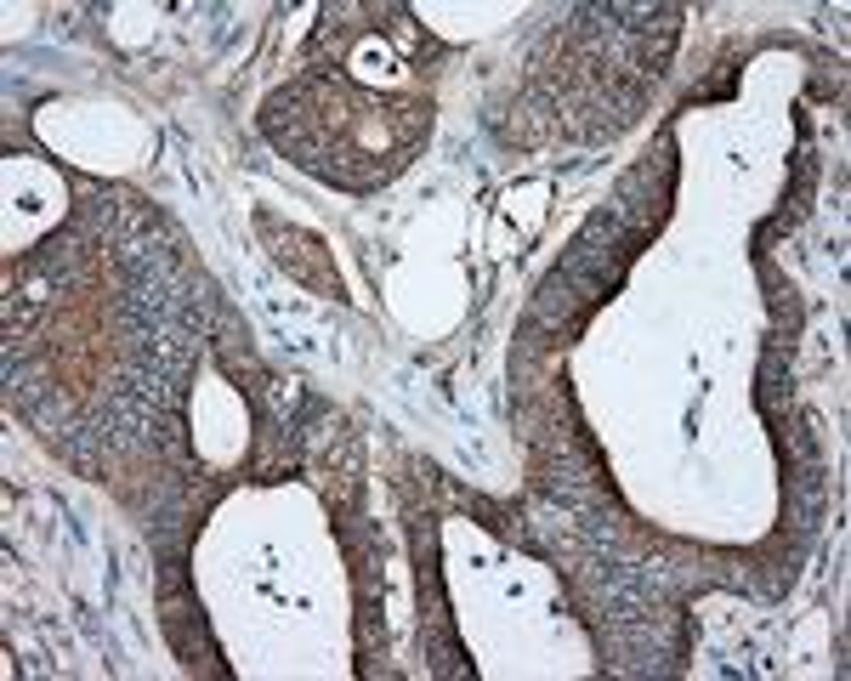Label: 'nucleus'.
<instances>
[{
  "instance_id": "nucleus-1",
  "label": "nucleus",
  "mask_w": 851,
  "mask_h": 681,
  "mask_svg": "<svg viewBox=\"0 0 851 681\" xmlns=\"http://www.w3.org/2000/svg\"><path fill=\"white\" fill-rule=\"evenodd\" d=\"M335 103H341V114H369V109H374V97H353V91H341V86H335ZM323 131H335V119H302V125H295V148L318 142Z\"/></svg>"
}]
</instances>
